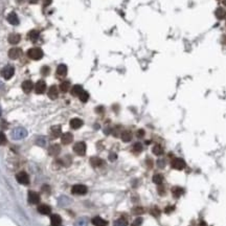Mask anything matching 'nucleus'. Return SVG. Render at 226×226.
Segmentation results:
<instances>
[{
  "instance_id": "obj_15",
  "label": "nucleus",
  "mask_w": 226,
  "mask_h": 226,
  "mask_svg": "<svg viewBox=\"0 0 226 226\" xmlns=\"http://www.w3.org/2000/svg\"><path fill=\"white\" fill-rule=\"evenodd\" d=\"M61 133H62V129L60 126H54V127H52V129H50V135H52V138L59 137V136L61 135Z\"/></svg>"
},
{
  "instance_id": "obj_23",
  "label": "nucleus",
  "mask_w": 226,
  "mask_h": 226,
  "mask_svg": "<svg viewBox=\"0 0 226 226\" xmlns=\"http://www.w3.org/2000/svg\"><path fill=\"white\" fill-rule=\"evenodd\" d=\"M216 17L219 19V20H222V19H224L225 17H226V10H224V8H222V7L217 8V10H216Z\"/></svg>"
},
{
  "instance_id": "obj_10",
  "label": "nucleus",
  "mask_w": 226,
  "mask_h": 226,
  "mask_svg": "<svg viewBox=\"0 0 226 226\" xmlns=\"http://www.w3.org/2000/svg\"><path fill=\"white\" fill-rule=\"evenodd\" d=\"M46 90V83L44 81H38L35 85V91L38 94H42Z\"/></svg>"
},
{
  "instance_id": "obj_45",
  "label": "nucleus",
  "mask_w": 226,
  "mask_h": 226,
  "mask_svg": "<svg viewBox=\"0 0 226 226\" xmlns=\"http://www.w3.org/2000/svg\"><path fill=\"white\" fill-rule=\"evenodd\" d=\"M50 3H52V0H43V4H44L45 6L49 5Z\"/></svg>"
},
{
  "instance_id": "obj_49",
  "label": "nucleus",
  "mask_w": 226,
  "mask_h": 226,
  "mask_svg": "<svg viewBox=\"0 0 226 226\" xmlns=\"http://www.w3.org/2000/svg\"><path fill=\"white\" fill-rule=\"evenodd\" d=\"M1 113H2V111H1V108H0V115H1Z\"/></svg>"
},
{
  "instance_id": "obj_16",
  "label": "nucleus",
  "mask_w": 226,
  "mask_h": 226,
  "mask_svg": "<svg viewBox=\"0 0 226 226\" xmlns=\"http://www.w3.org/2000/svg\"><path fill=\"white\" fill-rule=\"evenodd\" d=\"M7 21L13 25H18L19 24V18L17 16L16 13H10L7 16Z\"/></svg>"
},
{
  "instance_id": "obj_21",
  "label": "nucleus",
  "mask_w": 226,
  "mask_h": 226,
  "mask_svg": "<svg viewBox=\"0 0 226 226\" xmlns=\"http://www.w3.org/2000/svg\"><path fill=\"white\" fill-rule=\"evenodd\" d=\"M38 212L42 215H48L52 212V208H50V206L46 205V204H42V205H40L38 207Z\"/></svg>"
},
{
  "instance_id": "obj_44",
  "label": "nucleus",
  "mask_w": 226,
  "mask_h": 226,
  "mask_svg": "<svg viewBox=\"0 0 226 226\" xmlns=\"http://www.w3.org/2000/svg\"><path fill=\"white\" fill-rule=\"evenodd\" d=\"M116 154H115V153H111V154H110L109 155V159H110V160H111V161H114L115 160V159H116Z\"/></svg>"
},
{
  "instance_id": "obj_20",
  "label": "nucleus",
  "mask_w": 226,
  "mask_h": 226,
  "mask_svg": "<svg viewBox=\"0 0 226 226\" xmlns=\"http://www.w3.org/2000/svg\"><path fill=\"white\" fill-rule=\"evenodd\" d=\"M67 73V66L64 64H60L57 68V74L59 76H65Z\"/></svg>"
},
{
  "instance_id": "obj_47",
  "label": "nucleus",
  "mask_w": 226,
  "mask_h": 226,
  "mask_svg": "<svg viewBox=\"0 0 226 226\" xmlns=\"http://www.w3.org/2000/svg\"><path fill=\"white\" fill-rule=\"evenodd\" d=\"M38 1H39V0H28L29 3H37Z\"/></svg>"
},
{
  "instance_id": "obj_1",
  "label": "nucleus",
  "mask_w": 226,
  "mask_h": 226,
  "mask_svg": "<svg viewBox=\"0 0 226 226\" xmlns=\"http://www.w3.org/2000/svg\"><path fill=\"white\" fill-rule=\"evenodd\" d=\"M27 136V130L23 127H17L10 133V137L14 140H20L23 139Z\"/></svg>"
},
{
  "instance_id": "obj_48",
  "label": "nucleus",
  "mask_w": 226,
  "mask_h": 226,
  "mask_svg": "<svg viewBox=\"0 0 226 226\" xmlns=\"http://www.w3.org/2000/svg\"><path fill=\"white\" fill-rule=\"evenodd\" d=\"M200 226H207V225H206L205 222H203V221H202V222L200 223Z\"/></svg>"
},
{
  "instance_id": "obj_7",
  "label": "nucleus",
  "mask_w": 226,
  "mask_h": 226,
  "mask_svg": "<svg viewBox=\"0 0 226 226\" xmlns=\"http://www.w3.org/2000/svg\"><path fill=\"white\" fill-rule=\"evenodd\" d=\"M172 168L175 170H183L185 168V162L181 158H175L172 161Z\"/></svg>"
},
{
  "instance_id": "obj_24",
  "label": "nucleus",
  "mask_w": 226,
  "mask_h": 226,
  "mask_svg": "<svg viewBox=\"0 0 226 226\" xmlns=\"http://www.w3.org/2000/svg\"><path fill=\"white\" fill-rule=\"evenodd\" d=\"M82 91H83V88H82L81 85H74V86L72 87V89H71V94L74 95V97H76V95L79 97Z\"/></svg>"
},
{
  "instance_id": "obj_22",
  "label": "nucleus",
  "mask_w": 226,
  "mask_h": 226,
  "mask_svg": "<svg viewBox=\"0 0 226 226\" xmlns=\"http://www.w3.org/2000/svg\"><path fill=\"white\" fill-rule=\"evenodd\" d=\"M58 95H59V92H58V88L56 86H52L48 89V97L52 100H56Z\"/></svg>"
},
{
  "instance_id": "obj_2",
  "label": "nucleus",
  "mask_w": 226,
  "mask_h": 226,
  "mask_svg": "<svg viewBox=\"0 0 226 226\" xmlns=\"http://www.w3.org/2000/svg\"><path fill=\"white\" fill-rule=\"evenodd\" d=\"M27 56H28L29 59L37 61V60L42 59V57H43V50L39 47H33L31 48V49H28Z\"/></svg>"
},
{
  "instance_id": "obj_25",
  "label": "nucleus",
  "mask_w": 226,
  "mask_h": 226,
  "mask_svg": "<svg viewBox=\"0 0 226 226\" xmlns=\"http://www.w3.org/2000/svg\"><path fill=\"white\" fill-rule=\"evenodd\" d=\"M28 38L31 41L37 42L38 39H39V33H38L37 31H31L28 33Z\"/></svg>"
},
{
  "instance_id": "obj_12",
  "label": "nucleus",
  "mask_w": 226,
  "mask_h": 226,
  "mask_svg": "<svg viewBox=\"0 0 226 226\" xmlns=\"http://www.w3.org/2000/svg\"><path fill=\"white\" fill-rule=\"evenodd\" d=\"M60 152H61V147L59 144H52L48 148V154L50 156H57Z\"/></svg>"
},
{
  "instance_id": "obj_36",
  "label": "nucleus",
  "mask_w": 226,
  "mask_h": 226,
  "mask_svg": "<svg viewBox=\"0 0 226 226\" xmlns=\"http://www.w3.org/2000/svg\"><path fill=\"white\" fill-rule=\"evenodd\" d=\"M37 144L38 146H41V147H44L45 146V144H46V139H45V137H43V136H41V137H39L37 139Z\"/></svg>"
},
{
  "instance_id": "obj_8",
  "label": "nucleus",
  "mask_w": 226,
  "mask_h": 226,
  "mask_svg": "<svg viewBox=\"0 0 226 226\" xmlns=\"http://www.w3.org/2000/svg\"><path fill=\"white\" fill-rule=\"evenodd\" d=\"M28 202L31 204H38L40 201V196L38 193H36V192H28Z\"/></svg>"
},
{
  "instance_id": "obj_27",
  "label": "nucleus",
  "mask_w": 226,
  "mask_h": 226,
  "mask_svg": "<svg viewBox=\"0 0 226 226\" xmlns=\"http://www.w3.org/2000/svg\"><path fill=\"white\" fill-rule=\"evenodd\" d=\"M74 226H88V220H87V218H84V217L79 218L78 220L76 221Z\"/></svg>"
},
{
  "instance_id": "obj_42",
  "label": "nucleus",
  "mask_w": 226,
  "mask_h": 226,
  "mask_svg": "<svg viewBox=\"0 0 226 226\" xmlns=\"http://www.w3.org/2000/svg\"><path fill=\"white\" fill-rule=\"evenodd\" d=\"M151 214H153V215H154V216H158V215L160 214V212H159V210H158V208H156V207H155V208H153V210H151Z\"/></svg>"
},
{
  "instance_id": "obj_19",
  "label": "nucleus",
  "mask_w": 226,
  "mask_h": 226,
  "mask_svg": "<svg viewBox=\"0 0 226 226\" xmlns=\"http://www.w3.org/2000/svg\"><path fill=\"white\" fill-rule=\"evenodd\" d=\"M20 40H21V37L19 34H10V35L8 36V42H10V44L19 43Z\"/></svg>"
},
{
  "instance_id": "obj_39",
  "label": "nucleus",
  "mask_w": 226,
  "mask_h": 226,
  "mask_svg": "<svg viewBox=\"0 0 226 226\" xmlns=\"http://www.w3.org/2000/svg\"><path fill=\"white\" fill-rule=\"evenodd\" d=\"M41 72L43 76H47V74L49 73V68H48L47 66H44V67L41 69Z\"/></svg>"
},
{
  "instance_id": "obj_26",
  "label": "nucleus",
  "mask_w": 226,
  "mask_h": 226,
  "mask_svg": "<svg viewBox=\"0 0 226 226\" xmlns=\"http://www.w3.org/2000/svg\"><path fill=\"white\" fill-rule=\"evenodd\" d=\"M121 139L126 142L130 141V140L132 139V133L130 131H123V133H121Z\"/></svg>"
},
{
  "instance_id": "obj_35",
  "label": "nucleus",
  "mask_w": 226,
  "mask_h": 226,
  "mask_svg": "<svg viewBox=\"0 0 226 226\" xmlns=\"http://www.w3.org/2000/svg\"><path fill=\"white\" fill-rule=\"evenodd\" d=\"M133 151L135 153H140L142 151V144L140 142H136L133 146Z\"/></svg>"
},
{
  "instance_id": "obj_46",
  "label": "nucleus",
  "mask_w": 226,
  "mask_h": 226,
  "mask_svg": "<svg viewBox=\"0 0 226 226\" xmlns=\"http://www.w3.org/2000/svg\"><path fill=\"white\" fill-rule=\"evenodd\" d=\"M172 210H174V207H167L165 208V213H170V212H172Z\"/></svg>"
},
{
  "instance_id": "obj_32",
  "label": "nucleus",
  "mask_w": 226,
  "mask_h": 226,
  "mask_svg": "<svg viewBox=\"0 0 226 226\" xmlns=\"http://www.w3.org/2000/svg\"><path fill=\"white\" fill-rule=\"evenodd\" d=\"M79 97H80L81 102H83V103H86V102L88 101V99H89V94H88V92H87V91L83 90L82 92H81V94L79 95Z\"/></svg>"
},
{
  "instance_id": "obj_3",
  "label": "nucleus",
  "mask_w": 226,
  "mask_h": 226,
  "mask_svg": "<svg viewBox=\"0 0 226 226\" xmlns=\"http://www.w3.org/2000/svg\"><path fill=\"white\" fill-rule=\"evenodd\" d=\"M0 73H1V76H2V78H3V79H5V80H10V79L14 76L15 69H14V67H13L12 65H6L5 67L2 68V70H1Z\"/></svg>"
},
{
  "instance_id": "obj_9",
  "label": "nucleus",
  "mask_w": 226,
  "mask_h": 226,
  "mask_svg": "<svg viewBox=\"0 0 226 226\" xmlns=\"http://www.w3.org/2000/svg\"><path fill=\"white\" fill-rule=\"evenodd\" d=\"M21 55H22V50H21L20 48H18V47L10 48V52H8V57H10L12 60L18 59V58L20 57Z\"/></svg>"
},
{
  "instance_id": "obj_6",
  "label": "nucleus",
  "mask_w": 226,
  "mask_h": 226,
  "mask_svg": "<svg viewBox=\"0 0 226 226\" xmlns=\"http://www.w3.org/2000/svg\"><path fill=\"white\" fill-rule=\"evenodd\" d=\"M16 179L19 183H21V184H28L29 183V177L25 172L18 173L16 176Z\"/></svg>"
},
{
  "instance_id": "obj_5",
  "label": "nucleus",
  "mask_w": 226,
  "mask_h": 226,
  "mask_svg": "<svg viewBox=\"0 0 226 226\" xmlns=\"http://www.w3.org/2000/svg\"><path fill=\"white\" fill-rule=\"evenodd\" d=\"M73 151L78 155H80V156L85 155V153H86V144H85V142H83V141L76 142L73 147Z\"/></svg>"
},
{
  "instance_id": "obj_17",
  "label": "nucleus",
  "mask_w": 226,
  "mask_h": 226,
  "mask_svg": "<svg viewBox=\"0 0 226 226\" xmlns=\"http://www.w3.org/2000/svg\"><path fill=\"white\" fill-rule=\"evenodd\" d=\"M50 223H52V226H60L62 223V219L61 217L59 216V215L55 214V215H52V217H50Z\"/></svg>"
},
{
  "instance_id": "obj_28",
  "label": "nucleus",
  "mask_w": 226,
  "mask_h": 226,
  "mask_svg": "<svg viewBox=\"0 0 226 226\" xmlns=\"http://www.w3.org/2000/svg\"><path fill=\"white\" fill-rule=\"evenodd\" d=\"M172 192H173V194H174L175 197H179V196H181L183 193H184V189H183L182 187L175 186V187H173Z\"/></svg>"
},
{
  "instance_id": "obj_11",
  "label": "nucleus",
  "mask_w": 226,
  "mask_h": 226,
  "mask_svg": "<svg viewBox=\"0 0 226 226\" xmlns=\"http://www.w3.org/2000/svg\"><path fill=\"white\" fill-rule=\"evenodd\" d=\"M61 140H62V144H71L72 140H73V135H72L71 133H69V132L64 133L63 135H62V137H61Z\"/></svg>"
},
{
  "instance_id": "obj_40",
  "label": "nucleus",
  "mask_w": 226,
  "mask_h": 226,
  "mask_svg": "<svg viewBox=\"0 0 226 226\" xmlns=\"http://www.w3.org/2000/svg\"><path fill=\"white\" fill-rule=\"evenodd\" d=\"M141 222H142V219L141 218H137L135 221L133 222V224H132V226H140L141 225Z\"/></svg>"
},
{
  "instance_id": "obj_4",
  "label": "nucleus",
  "mask_w": 226,
  "mask_h": 226,
  "mask_svg": "<svg viewBox=\"0 0 226 226\" xmlns=\"http://www.w3.org/2000/svg\"><path fill=\"white\" fill-rule=\"evenodd\" d=\"M87 191H88V189L84 184H76L71 189L72 194H74V195H85Z\"/></svg>"
},
{
  "instance_id": "obj_13",
  "label": "nucleus",
  "mask_w": 226,
  "mask_h": 226,
  "mask_svg": "<svg viewBox=\"0 0 226 226\" xmlns=\"http://www.w3.org/2000/svg\"><path fill=\"white\" fill-rule=\"evenodd\" d=\"M33 88H34V84L31 81L27 80V81H24V82L22 83V89L25 93H29L31 90H33Z\"/></svg>"
},
{
  "instance_id": "obj_33",
  "label": "nucleus",
  "mask_w": 226,
  "mask_h": 226,
  "mask_svg": "<svg viewBox=\"0 0 226 226\" xmlns=\"http://www.w3.org/2000/svg\"><path fill=\"white\" fill-rule=\"evenodd\" d=\"M153 153H154L155 155H157V156H159V155H161L163 153V149L162 147H160L159 144H157V146H155L154 148H153Z\"/></svg>"
},
{
  "instance_id": "obj_34",
  "label": "nucleus",
  "mask_w": 226,
  "mask_h": 226,
  "mask_svg": "<svg viewBox=\"0 0 226 226\" xmlns=\"http://www.w3.org/2000/svg\"><path fill=\"white\" fill-rule=\"evenodd\" d=\"M162 180H163V176L160 174H156L153 177V181H154L155 183H157V184H160V183L162 182Z\"/></svg>"
},
{
  "instance_id": "obj_30",
  "label": "nucleus",
  "mask_w": 226,
  "mask_h": 226,
  "mask_svg": "<svg viewBox=\"0 0 226 226\" xmlns=\"http://www.w3.org/2000/svg\"><path fill=\"white\" fill-rule=\"evenodd\" d=\"M69 87H70V83L68 82V81H64V82H62L61 85H60V89H61V91H63V92H67V91L69 90Z\"/></svg>"
},
{
  "instance_id": "obj_14",
  "label": "nucleus",
  "mask_w": 226,
  "mask_h": 226,
  "mask_svg": "<svg viewBox=\"0 0 226 226\" xmlns=\"http://www.w3.org/2000/svg\"><path fill=\"white\" fill-rule=\"evenodd\" d=\"M91 222H92V224L94 226H107V224H108L107 221L102 219L101 217H94Z\"/></svg>"
},
{
  "instance_id": "obj_37",
  "label": "nucleus",
  "mask_w": 226,
  "mask_h": 226,
  "mask_svg": "<svg viewBox=\"0 0 226 226\" xmlns=\"http://www.w3.org/2000/svg\"><path fill=\"white\" fill-rule=\"evenodd\" d=\"M6 144V137L5 135H4L3 132H0V146H2V144Z\"/></svg>"
},
{
  "instance_id": "obj_38",
  "label": "nucleus",
  "mask_w": 226,
  "mask_h": 226,
  "mask_svg": "<svg viewBox=\"0 0 226 226\" xmlns=\"http://www.w3.org/2000/svg\"><path fill=\"white\" fill-rule=\"evenodd\" d=\"M133 213H134V214H136V215L142 214V213H144V208H142V207H135L133 210Z\"/></svg>"
},
{
  "instance_id": "obj_18",
  "label": "nucleus",
  "mask_w": 226,
  "mask_h": 226,
  "mask_svg": "<svg viewBox=\"0 0 226 226\" xmlns=\"http://www.w3.org/2000/svg\"><path fill=\"white\" fill-rule=\"evenodd\" d=\"M83 126V120L80 118H72L70 120V127L72 129H79Z\"/></svg>"
},
{
  "instance_id": "obj_41",
  "label": "nucleus",
  "mask_w": 226,
  "mask_h": 226,
  "mask_svg": "<svg viewBox=\"0 0 226 226\" xmlns=\"http://www.w3.org/2000/svg\"><path fill=\"white\" fill-rule=\"evenodd\" d=\"M157 165H158L159 168H165V161L163 160V159H159V160L157 161Z\"/></svg>"
},
{
  "instance_id": "obj_31",
  "label": "nucleus",
  "mask_w": 226,
  "mask_h": 226,
  "mask_svg": "<svg viewBox=\"0 0 226 226\" xmlns=\"http://www.w3.org/2000/svg\"><path fill=\"white\" fill-rule=\"evenodd\" d=\"M128 221L123 218H119L114 221V226H127Z\"/></svg>"
},
{
  "instance_id": "obj_29",
  "label": "nucleus",
  "mask_w": 226,
  "mask_h": 226,
  "mask_svg": "<svg viewBox=\"0 0 226 226\" xmlns=\"http://www.w3.org/2000/svg\"><path fill=\"white\" fill-rule=\"evenodd\" d=\"M90 163L93 167H100V165L103 163V160H102L101 158H99V157H92V158L90 159Z\"/></svg>"
},
{
  "instance_id": "obj_43",
  "label": "nucleus",
  "mask_w": 226,
  "mask_h": 226,
  "mask_svg": "<svg viewBox=\"0 0 226 226\" xmlns=\"http://www.w3.org/2000/svg\"><path fill=\"white\" fill-rule=\"evenodd\" d=\"M136 135H137V137H142V136L144 135V130H138Z\"/></svg>"
}]
</instances>
